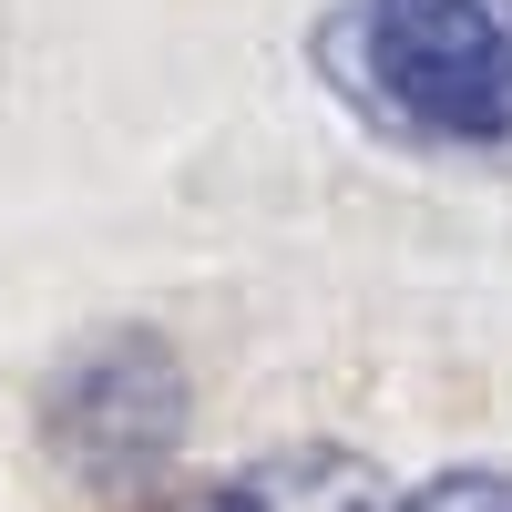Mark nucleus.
Masks as SVG:
<instances>
[{
    "mask_svg": "<svg viewBox=\"0 0 512 512\" xmlns=\"http://www.w3.org/2000/svg\"><path fill=\"white\" fill-rule=\"evenodd\" d=\"M328 62L390 134L512 164V21L492 0H349L328 21Z\"/></svg>",
    "mask_w": 512,
    "mask_h": 512,
    "instance_id": "obj_1",
    "label": "nucleus"
},
{
    "mask_svg": "<svg viewBox=\"0 0 512 512\" xmlns=\"http://www.w3.org/2000/svg\"><path fill=\"white\" fill-rule=\"evenodd\" d=\"M185 359L164 349L154 328H103L93 349H72L52 369V390H41V431H52V451L72 461L82 482L103 492H134L154 482L164 461H175L185 441Z\"/></svg>",
    "mask_w": 512,
    "mask_h": 512,
    "instance_id": "obj_2",
    "label": "nucleus"
},
{
    "mask_svg": "<svg viewBox=\"0 0 512 512\" xmlns=\"http://www.w3.org/2000/svg\"><path fill=\"white\" fill-rule=\"evenodd\" d=\"M185 512H400L390 482L369 472L359 451H328V441H297L277 461H256V472H236L226 492H205Z\"/></svg>",
    "mask_w": 512,
    "mask_h": 512,
    "instance_id": "obj_3",
    "label": "nucleus"
},
{
    "mask_svg": "<svg viewBox=\"0 0 512 512\" xmlns=\"http://www.w3.org/2000/svg\"><path fill=\"white\" fill-rule=\"evenodd\" d=\"M400 512H512V472H441V482H420Z\"/></svg>",
    "mask_w": 512,
    "mask_h": 512,
    "instance_id": "obj_4",
    "label": "nucleus"
}]
</instances>
